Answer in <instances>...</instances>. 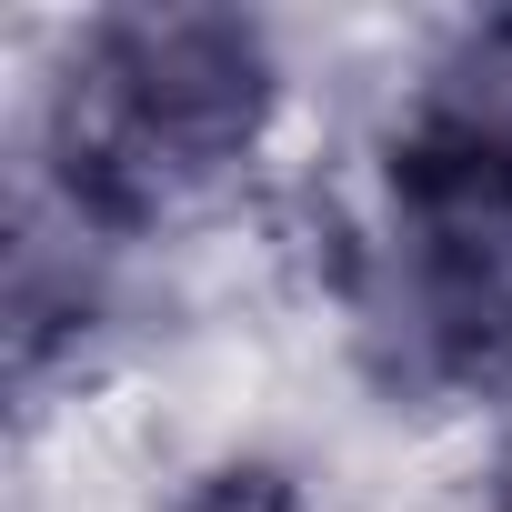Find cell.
Instances as JSON below:
<instances>
[{
    "mask_svg": "<svg viewBox=\"0 0 512 512\" xmlns=\"http://www.w3.org/2000/svg\"><path fill=\"white\" fill-rule=\"evenodd\" d=\"M492 512H512V432H502V452H492Z\"/></svg>",
    "mask_w": 512,
    "mask_h": 512,
    "instance_id": "cell-4",
    "label": "cell"
},
{
    "mask_svg": "<svg viewBox=\"0 0 512 512\" xmlns=\"http://www.w3.org/2000/svg\"><path fill=\"white\" fill-rule=\"evenodd\" d=\"M362 322L392 382L472 392L512 362V21H472L392 131Z\"/></svg>",
    "mask_w": 512,
    "mask_h": 512,
    "instance_id": "cell-1",
    "label": "cell"
},
{
    "mask_svg": "<svg viewBox=\"0 0 512 512\" xmlns=\"http://www.w3.org/2000/svg\"><path fill=\"white\" fill-rule=\"evenodd\" d=\"M181 512H302V492H292L272 462H221L211 482H191Z\"/></svg>",
    "mask_w": 512,
    "mask_h": 512,
    "instance_id": "cell-3",
    "label": "cell"
},
{
    "mask_svg": "<svg viewBox=\"0 0 512 512\" xmlns=\"http://www.w3.org/2000/svg\"><path fill=\"white\" fill-rule=\"evenodd\" d=\"M272 41L241 11H111L51 91V171L71 221L141 231L251 161L272 121Z\"/></svg>",
    "mask_w": 512,
    "mask_h": 512,
    "instance_id": "cell-2",
    "label": "cell"
}]
</instances>
